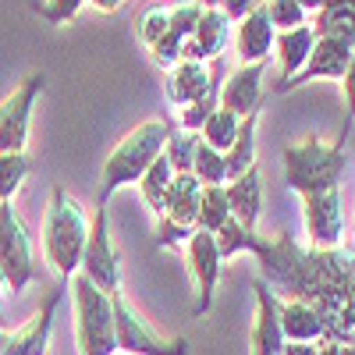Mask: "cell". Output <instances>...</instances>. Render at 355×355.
Wrapping results in <instances>:
<instances>
[{
    "mask_svg": "<svg viewBox=\"0 0 355 355\" xmlns=\"http://www.w3.org/2000/svg\"><path fill=\"white\" fill-rule=\"evenodd\" d=\"M196 142H199V132H185V128H171L167 132V142H164V157L174 171H192V153H196Z\"/></svg>",
    "mask_w": 355,
    "mask_h": 355,
    "instance_id": "83f0119b",
    "label": "cell"
},
{
    "mask_svg": "<svg viewBox=\"0 0 355 355\" xmlns=\"http://www.w3.org/2000/svg\"><path fill=\"white\" fill-rule=\"evenodd\" d=\"M199 4H202V8H217V0H199Z\"/></svg>",
    "mask_w": 355,
    "mask_h": 355,
    "instance_id": "b9f144b4",
    "label": "cell"
},
{
    "mask_svg": "<svg viewBox=\"0 0 355 355\" xmlns=\"http://www.w3.org/2000/svg\"><path fill=\"white\" fill-rule=\"evenodd\" d=\"M167 4H150V8H142L139 11V21H135V28H139V40H142V46L150 50L164 33H167Z\"/></svg>",
    "mask_w": 355,
    "mask_h": 355,
    "instance_id": "f546056e",
    "label": "cell"
},
{
    "mask_svg": "<svg viewBox=\"0 0 355 355\" xmlns=\"http://www.w3.org/2000/svg\"><path fill=\"white\" fill-rule=\"evenodd\" d=\"M227 33H231V18L220 8H202L199 11V21L192 28V40H196L199 53H202V61H214V57L224 53Z\"/></svg>",
    "mask_w": 355,
    "mask_h": 355,
    "instance_id": "7402d4cb",
    "label": "cell"
},
{
    "mask_svg": "<svg viewBox=\"0 0 355 355\" xmlns=\"http://www.w3.org/2000/svg\"><path fill=\"white\" fill-rule=\"evenodd\" d=\"M224 196H227L231 217L239 224H245V227H256V220L263 214V174H259V167L252 164L239 178L224 182Z\"/></svg>",
    "mask_w": 355,
    "mask_h": 355,
    "instance_id": "2e32d148",
    "label": "cell"
},
{
    "mask_svg": "<svg viewBox=\"0 0 355 355\" xmlns=\"http://www.w3.org/2000/svg\"><path fill=\"white\" fill-rule=\"evenodd\" d=\"M352 64H355V36H316L306 64L284 85H277V93H291V89L309 85L316 78H341Z\"/></svg>",
    "mask_w": 355,
    "mask_h": 355,
    "instance_id": "ba28073f",
    "label": "cell"
},
{
    "mask_svg": "<svg viewBox=\"0 0 355 355\" xmlns=\"http://www.w3.org/2000/svg\"><path fill=\"white\" fill-rule=\"evenodd\" d=\"M256 125H259V110L245 114L239 121V132H234L231 146L224 150V182L239 178L242 171H249L256 164Z\"/></svg>",
    "mask_w": 355,
    "mask_h": 355,
    "instance_id": "44dd1931",
    "label": "cell"
},
{
    "mask_svg": "<svg viewBox=\"0 0 355 355\" xmlns=\"http://www.w3.org/2000/svg\"><path fill=\"white\" fill-rule=\"evenodd\" d=\"M252 295H256V316H252L249 348H252V355H281V345H284L281 320H277V302L281 299L259 277L252 281Z\"/></svg>",
    "mask_w": 355,
    "mask_h": 355,
    "instance_id": "5bb4252c",
    "label": "cell"
},
{
    "mask_svg": "<svg viewBox=\"0 0 355 355\" xmlns=\"http://www.w3.org/2000/svg\"><path fill=\"white\" fill-rule=\"evenodd\" d=\"M277 320H281V334L288 341H320L323 338V320H320L316 306L306 299H281Z\"/></svg>",
    "mask_w": 355,
    "mask_h": 355,
    "instance_id": "d6986e66",
    "label": "cell"
},
{
    "mask_svg": "<svg viewBox=\"0 0 355 355\" xmlns=\"http://www.w3.org/2000/svg\"><path fill=\"white\" fill-rule=\"evenodd\" d=\"M0 270H4V288L15 295L33 281V234L11 199H0Z\"/></svg>",
    "mask_w": 355,
    "mask_h": 355,
    "instance_id": "8992f818",
    "label": "cell"
},
{
    "mask_svg": "<svg viewBox=\"0 0 355 355\" xmlns=\"http://www.w3.org/2000/svg\"><path fill=\"white\" fill-rule=\"evenodd\" d=\"M4 341H8V331L0 327V355H4Z\"/></svg>",
    "mask_w": 355,
    "mask_h": 355,
    "instance_id": "60d3db41",
    "label": "cell"
},
{
    "mask_svg": "<svg viewBox=\"0 0 355 355\" xmlns=\"http://www.w3.org/2000/svg\"><path fill=\"white\" fill-rule=\"evenodd\" d=\"M61 299H64V291H50L40 302L33 320H25L18 331H8L4 355H46L50 331H53V313H57V306H61Z\"/></svg>",
    "mask_w": 355,
    "mask_h": 355,
    "instance_id": "4fadbf2b",
    "label": "cell"
},
{
    "mask_svg": "<svg viewBox=\"0 0 355 355\" xmlns=\"http://www.w3.org/2000/svg\"><path fill=\"white\" fill-rule=\"evenodd\" d=\"M167 132H171L167 121H142L139 128H132L121 142L114 146V153L107 157L103 174H100V206H107V199L117 189L139 182V174L150 167V160L164 150Z\"/></svg>",
    "mask_w": 355,
    "mask_h": 355,
    "instance_id": "3957f363",
    "label": "cell"
},
{
    "mask_svg": "<svg viewBox=\"0 0 355 355\" xmlns=\"http://www.w3.org/2000/svg\"><path fill=\"white\" fill-rule=\"evenodd\" d=\"M189 270H192V281H196V309L192 316H206L214 306V291H217V277H220V252H217V239L214 231L206 227H196L189 239Z\"/></svg>",
    "mask_w": 355,
    "mask_h": 355,
    "instance_id": "30bf717a",
    "label": "cell"
},
{
    "mask_svg": "<svg viewBox=\"0 0 355 355\" xmlns=\"http://www.w3.org/2000/svg\"><path fill=\"white\" fill-rule=\"evenodd\" d=\"M316 355H355V352H352V345H341V341H331V338H320Z\"/></svg>",
    "mask_w": 355,
    "mask_h": 355,
    "instance_id": "d590c367",
    "label": "cell"
},
{
    "mask_svg": "<svg viewBox=\"0 0 355 355\" xmlns=\"http://www.w3.org/2000/svg\"><path fill=\"white\" fill-rule=\"evenodd\" d=\"M352 78H355V64H352V68L341 75V89H345V103H348V114H352V100H355V82H352Z\"/></svg>",
    "mask_w": 355,
    "mask_h": 355,
    "instance_id": "74e56055",
    "label": "cell"
},
{
    "mask_svg": "<svg viewBox=\"0 0 355 355\" xmlns=\"http://www.w3.org/2000/svg\"><path fill=\"white\" fill-rule=\"evenodd\" d=\"M171 178H174V167L167 164V157L164 153H157L153 160H150V167H146L142 174H139V192H142V202L150 206V210L160 217L164 214V192H167V185H171Z\"/></svg>",
    "mask_w": 355,
    "mask_h": 355,
    "instance_id": "cb8c5ba5",
    "label": "cell"
},
{
    "mask_svg": "<svg viewBox=\"0 0 355 355\" xmlns=\"http://www.w3.org/2000/svg\"><path fill=\"white\" fill-rule=\"evenodd\" d=\"M309 28L313 36H355V0H323Z\"/></svg>",
    "mask_w": 355,
    "mask_h": 355,
    "instance_id": "603a6c76",
    "label": "cell"
},
{
    "mask_svg": "<svg viewBox=\"0 0 355 355\" xmlns=\"http://www.w3.org/2000/svg\"><path fill=\"white\" fill-rule=\"evenodd\" d=\"M110 313H114V341L128 355H189L185 338H160L150 323L139 316V309L125 299V291H110Z\"/></svg>",
    "mask_w": 355,
    "mask_h": 355,
    "instance_id": "5b68a950",
    "label": "cell"
},
{
    "mask_svg": "<svg viewBox=\"0 0 355 355\" xmlns=\"http://www.w3.org/2000/svg\"><path fill=\"white\" fill-rule=\"evenodd\" d=\"M281 355H316V341H288L284 338Z\"/></svg>",
    "mask_w": 355,
    "mask_h": 355,
    "instance_id": "8d00e7d4",
    "label": "cell"
},
{
    "mask_svg": "<svg viewBox=\"0 0 355 355\" xmlns=\"http://www.w3.org/2000/svg\"><path fill=\"white\" fill-rule=\"evenodd\" d=\"M71 302H75V345L78 355H114V313L110 295L100 291L85 274H71Z\"/></svg>",
    "mask_w": 355,
    "mask_h": 355,
    "instance_id": "277c9868",
    "label": "cell"
},
{
    "mask_svg": "<svg viewBox=\"0 0 355 355\" xmlns=\"http://www.w3.org/2000/svg\"><path fill=\"white\" fill-rule=\"evenodd\" d=\"M192 231H196V227H185V224L171 220V217H160V220H157V245H160V249H174V245H182Z\"/></svg>",
    "mask_w": 355,
    "mask_h": 355,
    "instance_id": "836d02e7",
    "label": "cell"
},
{
    "mask_svg": "<svg viewBox=\"0 0 355 355\" xmlns=\"http://www.w3.org/2000/svg\"><path fill=\"white\" fill-rule=\"evenodd\" d=\"M85 234H89L85 206L64 185H53L50 199H46V214H43V252H46V263L57 277L78 274Z\"/></svg>",
    "mask_w": 355,
    "mask_h": 355,
    "instance_id": "6da1fadb",
    "label": "cell"
},
{
    "mask_svg": "<svg viewBox=\"0 0 355 355\" xmlns=\"http://www.w3.org/2000/svg\"><path fill=\"white\" fill-rule=\"evenodd\" d=\"M78 274H85L100 291H117L121 288V259L114 252L110 242V217L107 206H96L93 220H89V234H85V249L78 259Z\"/></svg>",
    "mask_w": 355,
    "mask_h": 355,
    "instance_id": "52a82bcc",
    "label": "cell"
},
{
    "mask_svg": "<svg viewBox=\"0 0 355 355\" xmlns=\"http://www.w3.org/2000/svg\"><path fill=\"white\" fill-rule=\"evenodd\" d=\"M85 4V0H43V4H36V15L46 18L50 25H64L78 15V8Z\"/></svg>",
    "mask_w": 355,
    "mask_h": 355,
    "instance_id": "d6a6232c",
    "label": "cell"
},
{
    "mask_svg": "<svg viewBox=\"0 0 355 355\" xmlns=\"http://www.w3.org/2000/svg\"><path fill=\"white\" fill-rule=\"evenodd\" d=\"M239 121H242V117L239 114H231L227 107H214V114L210 117H206V121H202V128H199V139L206 142V146H214V150H227V146H231V139H234V132H239Z\"/></svg>",
    "mask_w": 355,
    "mask_h": 355,
    "instance_id": "d4e9b609",
    "label": "cell"
},
{
    "mask_svg": "<svg viewBox=\"0 0 355 355\" xmlns=\"http://www.w3.org/2000/svg\"><path fill=\"white\" fill-rule=\"evenodd\" d=\"M259 85H263V61H252V64H242L234 75H227L220 82V96L217 103L227 107L231 114H256L259 110Z\"/></svg>",
    "mask_w": 355,
    "mask_h": 355,
    "instance_id": "9a60e30c",
    "label": "cell"
},
{
    "mask_svg": "<svg viewBox=\"0 0 355 355\" xmlns=\"http://www.w3.org/2000/svg\"><path fill=\"white\" fill-rule=\"evenodd\" d=\"M28 171H33V164L25 153H0V199H11L28 178Z\"/></svg>",
    "mask_w": 355,
    "mask_h": 355,
    "instance_id": "f1b7e54d",
    "label": "cell"
},
{
    "mask_svg": "<svg viewBox=\"0 0 355 355\" xmlns=\"http://www.w3.org/2000/svg\"><path fill=\"white\" fill-rule=\"evenodd\" d=\"M43 85H46V75L36 71L0 103V153H25L28 121H33V107L43 93Z\"/></svg>",
    "mask_w": 355,
    "mask_h": 355,
    "instance_id": "9c48e42d",
    "label": "cell"
},
{
    "mask_svg": "<svg viewBox=\"0 0 355 355\" xmlns=\"http://www.w3.org/2000/svg\"><path fill=\"white\" fill-rule=\"evenodd\" d=\"M266 18H270L274 28H295V25H306V11L299 0H266L263 4Z\"/></svg>",
    "mask_w": 355,
    "mask_h": 355,
    "instance_id": "1f68e13d",
    "label": "cell"
},
{
    "mask_svg": "<svg viewBox=\"0 0 355 355\" xmlns=\"http://www.w3.org/2000/svg\"><path fill=\"white\" fill-rule=\"evenodd\" d=\"M224 78V61L214 57V64L206 68V61H178L167 68V100L174 107H185L199 96L210 93V85Z\"/></svg>",
    "mask_w": 355,
    "mask_h": 355,
    "instance_id": "7c38bea8",
    "label": "cell"
},
{
    "mask_svg": "<svg viewBox=\"0 0 355 355\" xmlns=\"http://www.w3.org/2000/svg\"><path fill=\"white\" fill-rule=\"evenodd\" d=\"M345 167H348V125L331 146L320 142L316 135L284 146V178L299 196L316 189H334L345 178Z\"/></svg>",
    "mask_w": 355,
    "mask_h": 355,
    "instance_id": "7a4b0ae2",
    "label": "cell"
},
{
    "mask_svg": "<svg viewBox=\"0 0 355 355\" xmlns=\"http://www.w3.org/2000/svg\"><path fill=\"white\" fill-rule=\"evenodd\" d=\"M227 217H231V210H227L224 185H202V192H199V214H196V227L217 231Z\"/></svg>",
    "mask_w": 355,
    "mask_h": 355,
    "instance_id": "484cf974",
    "label": "cell"
},
{
    "mask_svg": "<svg viewBox=\"0 0 355 355\" xmlns=\"http://www.w3.org/2000/svg\"><path fill=\"white\" fill-rule=\"evenodd\" d=\"M89 4L100 8V11H117V4H121V0H89Z\"/></svg>",
    "mask_w": 355,
    "mask_h": 355,
    "instance_id": "f35d334b",
    "label": "cell"
},
{
    "mask_svg": "<svg viewBox=\"0 0 355 355\" xmlns=\"http://www.w3.org/2000/svg\"><path fill=\"white\" fill-rule=\"evenodd\" d=\"M199 11H202L199 0H182V4H174V8L167 11V33H174L178 40L192 36V28H196V21H199Z\"/></svg>",
    "mask_w": 355,
    "mask_h": 355,
    "instance_id": "4dcf8cb0",
    "label": "cell"
},
{
    "mask_svg": "<svg viewBox=\"0 0 355 355\" xmlns=\"http://www.w3.org/2000/svg\"><path fill=\"white\" fill-rule=\"evenodd\" d=\"M302 210H306V231H309V245H341L345 234V217H341V192L334 189H316L302 192Z\"/></svg>",
    "mask_w": 355,
    "mask_h": 355,
    "instance_id": "8fae6325",
    "label": "cell"
},
{
    "mask_svg": "<svg viewBox=\"0 0 355 355\" xmlns=\"http://www.w3.org/2000/svg\"><path fill=\"white\" fill-rule=\"evenodd\" d=\"M274 33L277 28L266 18L263 4H256L245 18H239V36H234V50H239V61L252 64V61H266V53L274 50Z\"/></svg>",
    "mask_w": 355,
    "mask_h": 355,
    "instance_id": "e0dca14e",
    "label": "cell"
},
{
    "mask_svg": "<svg viewBox=\"0 0 355 355\" xmlns=\"http://www.w3.org/2000/svg\"><path fill=\"white\" fill-rule=\"evenodd\" d=\"M0 288H4V270H0Z\"/></svg>",
    "mask_w": 355,
    "mask_h": 355,
    "instance_id": "7bdbcfd3",
    "label": "cell"
},
{
    "mask_svg": "<svg viewBox=\"0 0 355 355\" xmlns=\"http://www.w3.org/2000/svg\"><path fill=\"white\" fill-rule=\"evenodd\" d=\"M313 28L309 25H295V28H277L274 33V50H277V61H281V82L284 85L295 71L306 64V57L313 50Z\"/></svg>",
    "mask_w": 355,
    "mask_h": 355,
    "instance_id": "ffe728a7",
    "label": "cell"
},
{
    "mask_svg": "<svg viewBox=\"0 0 355 355\" xmlns=\"http://www.w3.org/2000/svg\"><path fill=\"white\" fill-rule=\"evenodd\" d=\"M217 8H220L231 21H239V18H245V15L256 8V0H217Z\"/></svg>",
    "mask_w": 355,
    "mask_h": 355,
    "instance_id": "e575fe53",
    "label": "cell"
},
{
    "mask_svg": "<svg viewBox=\"0 0 355 355\" xmlns=\"http://www.w3.org/2000/svg\"><path fill=\"white\" fill-rule=\"evenodd\" d=\"M192 174L199 178L202 185H224V153L199 139L196 153H192Z\"/></svg>",
    "mask_w": 355,
    "mask_h": 355,
    "instance_id": "4316f807",
    "label": "cell"
},
{
    "mask_svg": "<svg viewBox=\"0 0 355 355\" xmlns=\"http://www.w3.org/2000/svg\"><path fill=\"white\" fill-rule=\"evenodd\" d=\"M299 4H302V11H306V15H309V11H316V8H320V4H323V0H299Z\"/></svg>",
    "mask_w": 355,
    "mask_h": 355,
    "instance_id": "ab89813d",
    "label": "cell"
},
{
    "mask_svg": "<svg viewBox=\"0 0 355 355\" xmlns=\"http://www.w3.org/2000/svg\"><path fill=\"white\" fill-rule=\"evenodd\" d=\"M199 192H202V182H199L192 171H174L171 185L164 192V214L160 217H171V220L185 224V227H196Z\"/></svg>",
    "mask_w": 355,
    "mask_h": 355,
    "instance_id": "ac0fdd59",
    "label": "cell"
}]
</instances>
